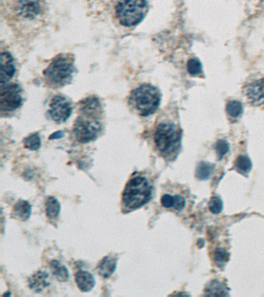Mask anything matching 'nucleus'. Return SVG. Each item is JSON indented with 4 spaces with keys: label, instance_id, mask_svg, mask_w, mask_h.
Masks as SVG:
<instances>
[{
    "label": "nucleus",
    "instance_id": "nucleus-1",
    "mask_svg": "<svg viewBox=\"0 0 264 297\" xmlns=\"http://www.w3.org/2000/svg\"><path fill=\"white\" fill-rule=\"evenodd\" d=\"M74 62L72 54H61L55 57L44 72L45 82L54 89L68 85L73 77Z\"/></svg>",
    "mask_w": 264,
    "mask_h": 297
},
{
    "label": "nucleus",
    "instance_id": "nucleus-2",
    "mask_svg": "<svg viewBox=\"0 0 264 297\" xmlns=\"http://www.w3.org/2000/svg\"><path fill=\"white\" fill-rule=\"evenodd\" d=\"M151 194L152 186L147 179L141 176H136L126 183L122 192V206L129 210L140 208L149 202Z\"/></svg>",
    "mask_w": 264,
    "mask_h": 297
},
{
    "label": "nucleus",
    "instance_id": "nucleus-24",
    "mask_svg": "<svg viewBox=\"0 0 264 297\" xmlns=\"http://www.w3.org/2000/svg\"><path fill=\"white\" fill-rule=\"evenodd\" d=\"M208 295L212 296H223L225 295L224 294L223 287L221 286L220 282L217 281H213L212 283L209 284L208 288Z\"/></svg>",
    "mask_w": 264,
    "mask_h": 297
},
{
    "label": "nucleus",
    "instance_id": "nucleus-21",
    "mask_svg": "<svg viewBox=\"0 0 264 297\" xmlns=\"http://www.w3.org/2000/svg\"><path fill=\"white\" fill-rule=\"evenodd\" d=\"M211 166L209 164L202 162L199 163L196 169V177L199 179H207L211 174Z\"/></svg>",
    "mask_w": 264,
    "mask_h": 297
},
{
    "label": "nucleus",
    "instance_id": "nucleus-13",
    "mask_svg": "<svg viewBox=\"0 0 264 297\" xmlns=\"http://www.w3.org/2000/svg\"><path fill=\"white\" fill-rule=\"evenodd\" d=\"M117 259L108 255L102 259L97 267L98 273L103 278H109L117 268Z\"/></svg>",
    "mask_w": 264,
    "mask_h": 297
},
{
    "label": "nucleus",
    "instance_id": "nucleus-18",
    "mask_svg": "<svg viewBox=\"0 0 264 297\" xmlns=\"http://www.w3.org/2000/svg\"><path fill=\"white\" fill-rule=\"evenodd\" d=\"M225 111L227 112L229 117L236 119L243 113V105L239 101H229L226 104Z\"/></svg>",
    "mask_w": 264,
    "mask_h": 297
},
{
    "label": "nucleus",
    "instance_id": "nucleus-27",
    "mask_svg": "<svg viewBox=\"0 0 264 297\" xmlns=\"http://www.w3.org/2000/svg\"><path fill=\"white\" fill-rule=\"evenodd\" d=\"M161 203L162 206L165 208H172L175 203V197L170 194L163 195V197L161 199Z\"/></svg>",
    "mask_w": 264,
    "mask_h": 297
},
{
    "label": "nucleus",
    "instance_id": "nucleus-5",
    "mask_svg": "<svg viewBox=\"0 0 264 297\" xmlns=\"http://www.w3.org/2000/svg\"><path fill=\"white\" fill-rule=\"evenodd\" d=\"M14 19L20 25H37L43 13L41 0H15L12 6Z\"/></svg>",
    "mask_w": 264,
    "mask_h": 297
},
{
    "label": "nucleus",
    "instance_id": "nucleus-15",
    "mask_svg": "<svg viewBox=\"0 0 264 297\" xmlns=\"http://www.w3.org/2000/svg\"><path fill=\"white\" fill-rule=\"evenodd\" d=\"M14 214L20 220L26 222L31 214V206L28 201L20 200L14 205Z\"/></svg>",
    "mask_w": 264,
    "mask_h": 297
},
{
    "label": "nucleus",
    "instance_id": "nucleus-26",
    "mask_svg": "<svg viewBox=\"0 0 264 297\" xmlns=\"http://www.w3.org/2000/svg\"><path fill=\"white\" fill-rule=\"evenodd\" d=\"M215 259L216 263L221 265L222 263H225L228 260V254L224 249H218L215 253Z\"/></svg>",
    "mask_w": 264,
    "mask_h": 297
},
{
    "label": "nucleus",
    "instance_id": "nucleus-25",
    "mask_svg": "<svg viewBox=\"0 0 264 297\" xmlns=\"http://www.w3.org/2000/svg\"><path fill=\"white\" fill-rule=\"evenodd\" d=\"M229 146L227 142L225 140H219L216 144V150L219 158H223L224 156L229 151Z\"/></svg>",
    "mask_w": 264,
    "mask_h": 297
},
{
    "label": "nucleus",
    "instance_id": "nucleus-17",
    "mask_svg": "<svg viewBox=\"0 0 264 297\" xmlns=\"http://www.w3.org/2000/svg\"><path fill=\"white\" fill-rule=\"evenodd\" d=\"M46 214L49 218H55L59 216L60 210V203L55 197H49L46 201Z\"/></svg>",
    "mask_w": 264,
    "mask_h": 297
},
{
    "label": "nucleus",
    "instance_id": "nucleus-12",
    "mask_svg": "<svg viewBox=\"0 0 264 297\" xmlns=\"http://www.w3.org/2000/svg\"><path fill=\"white\" fill-rule=\"evenodd\" d=\"M1 85H5L10 81L14 76L16 69L14 64V59L9 53L1 54Z\"/></svg>",
    "mask_w": 264,
    "mask_h": 297
},
{
    "label": "nucleus",
    "instance_id": "nucleus-16",
    "mask_svg": "<svg viewBox=\"0 0 264 297\" xmlns=\"http://www.w3.org/2000/svg\"><path fill=\"white\" fill-rule=\"evenodd\" d=\"M50 269L57 280L59 282H66L69 279V274L66 267L58 260H52L50 263Z\"/></svg>",
    "mask_w": 264,
    "mask_h": 297
},
{
    "label": "nucleus",
    "instance_id": "nucleus-19",
    "mask_svg": "<svg viewBox=\"0 0 264 297\" xmlns=\"http://www.w3.org/2000/svg\"><path fill=\"white\" fill-rule=\"evenodd\" d=\"M252 163L247 156H240L237 159L235 163V169L242 174H247L250 171Z\"/></svg>",
    "mask_w": 264,
    "mask_h": 297
},
{
    "label": "nucleus",
    "instance_id": "nucleus-29",
    "mask_svg": "<svg viewBox=\"0 0 264 297\" xmlns=\"http://www.w3.org/2000/svg\"><path fill=\"white\" fill-rule=\"evenodd\" d=\"M63 135H64V134H63L62 132H57V133L52 134V135L49 137V139H59V138L61 137Z\"/></svg>",
    "mask_w": 264,
    "mask_h": 297
},
{
    "label": "nucleus",
    "instance_id": "nucleus-10",
    "mask_svg": "<svg viewBox=\"0 0 264 297\" xmlns=\"http://www.w3.org/2000/svg\"><path fill=\"white\" fill-rule=\"evenodd\" d=\"M245 94L251 104L264 105V78L252 81L245 87Z\"/></svg>",
    "mask_w": 264,
    "mask_h": 297
},
{
    "label": "nucleus",
    "instance_id": "nucleus-9",
    "mask_svg": "<svg viewBox=\"0 0 264 297\" xmlns=\"http://www.w3.org/2000/svg\"><path fill=\"white\" fill-rule=\"evenodd\" d=\"M72 112V104L65 97L56 95L53 98L49 114L55 122L58 123L65 122L70 117Z\"/></svg>",
    "mask_w": 264,
    "mask_h": 297
},
{
    "label": "nucleus",
    "instance_id": "nucleus-7",
    "mask_svg": "<svg viewBox=\"0 0 264 297\" xmlns=\"http://www.w3.org/2000/svg\"><path fill=\"white\" fill-rule=\"evenodd\" d=\"M99 117L82 114L76 119L74 125V135L79 143H88L99 137L102 131Z\"/></svg>",
    "mask_w": 264,
    "mask_h": 297
},
{
    "label": "nucleus",
    "instance_id": "nucleus-28",
    "mask_svg": "<svg viewBox=\"0 0 264 297\" xmlns=\"http://www.w3.org/2000/svg\"><path fill=\"white\" fill-rule=\"evenodd\" d=\"M185 205V200L181 195L175 196V203H174V208L175 210H181Z\"/></svg>",
    "mask_w": 264,
    "mask_h": 297
},
{
    "label": "nucleus",
    "instance_id": "nucleus-3",
    "mask_svg": "<svg viewBox=\"0 0 264 297\" xmlns=\"http://www.w3.org/2000/svg\"><path fill=\"white\" fill-rule=\"evenodd\" d=\"M161 103V93L153 85L144 84L130 94V103L141 116L154 114Z\"/></svg>",
    "mask_w": 264,
    "mask_h": 297
},
{
    "label": "nucleus",
    "instance_id": "nucleus-14",
    "mask_svg": "<svg viewBox=\"0 0 264 297\" xmlns=\"http://www.w3.org/2000/svg\"><path fill=\"white\" fill-rule=\"evenodd\" d=\"M76 285L82 292H89L95 286V280L91 273L86 271L80 270L76 272Z\"/></svg>",
    "mask_w": 264,
    "mask_h": 297
},
{
    "label": "nucleus",
    "instance_id": "nucleus-23",
    "mask_svg": "<svg viewBox=\"0 0 264 297\" xmlns=\"http://www.w3.org/2000/svg\"><path fill=\"white\" fill-rule=\"evenodd\" d=\"M208 208L214 214H220L222 210L221 199L218 197H212L208 203Z\"/></svg>",
    "mask_w": 264,
    "mask_h": 297
},
{
    "label": "nucleus",
    "instance_id": "nucleus-4",
    "mask_svg": "<svg viewBox=\"0 0 264 297\" xmlns=\"http://www.w3.org/2000/svg\"><path fill=\"white\" fill-rule=\"evenodd\" d=\"M116 11L122 25L133 27L142 21L147 11V4L146 0H119Z\"/></svg>",
    "mask_w": 264,
    "mask_h": 297
},
{
    "label": "nucleus",
    "instance_id": "nucleus-6",
    "mask_svg": "<svg viewBox=\"0 0 264 297\" xmlns=\"http://www.w3.org/2000/svg\"><path fill=\"white\" fill-rule=\"evenodd\" d=\"M181 140V132L177 126L169 122L159 124L154 133V142L160 152L171 154L176 150Z\"/></svg>",
    "mask_w": 264,
    "mask_h": 297
},
{
    "label": "nucleus",
    "instance_id": "nucleus-8",
    "mask_svg": "<svg viewBox=\"0 0 264 297\" xmlns=\"http://www.w3.org/2000/svg\"><path fill=\"white\" fill-rule=\"evenodd\" d=\"M22 90L16 84L2 85L0 93V109L2 116H7L21 106Z\"/></svg>",
    "mask_w": 264,
    "mask_h": 297
},
{
    "label": "nucleus",
    "instance_id": "nucleus-22",
    "mask_svg": "<svg viewBox=\"0 0 264 297\" xmlns=\"http://www.w3.org/2000/svg\"><path fill=\"white\" fill-rule=\"evenodd\" d=\"M188 71L191 75L197 76L202 73V64L196 58H191L187 64Z\"/></svg>",
    "mask_w": 264,
    "mask_h": 297
},
{
    "label": "nucleus",
    "instance_id": "nucleus-20",
    "mask_svg": "<svg viewBox=\"0 0 264 297\" xmlns=\"http://www.w3.org/2000/svg\"><path fill=\"white\" fill-rule=\"evenodd\" d=\"M41 138L37 134H33L24 139V147L29 150H37L41 147Z\"/></svg>",
    "mask_w": 264,
    "mask_h": 297
},
{
    "label": "nucleus",
    "instance_id": "nucleus-11",
    "mask_svg": "<svg viewBox=\"0 0 264 297\" xmlns=\"http://www.w3.org/2000/svg\"><path fill=\"white\" fill-rule=\"evenodd\" d=\"M29 286L35 293H41L51 285L50 276L43 271H38L32 275L28 280Z\"/></svg>",
    "mask_w": 264,
    "mask_h": 297
}]
</instances>
